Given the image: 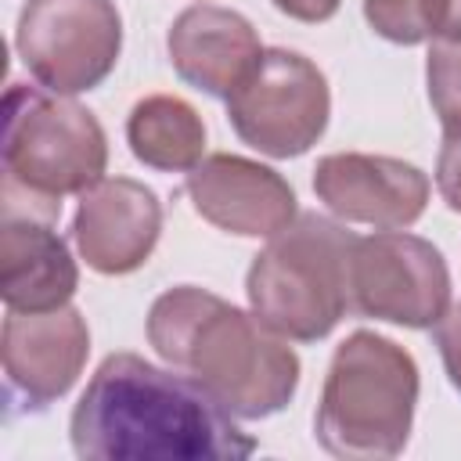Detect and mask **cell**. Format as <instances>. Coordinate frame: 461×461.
Returning a JSON list of instances; mask_svg holds the SVG:
<instances>
[{"label":"cell","mask_w":461,"mask_h":461,"mask_svg":"<svg viewBox=\"0 0 461 461\" xmlns=\"http://www.w3.org/2000/svg\"><path fill=\"white\" fill-rule=\"evenodd\" d=\"M418 389V364L403 346L353 331L331 353L313 436L335 457H396L411 439Z\"/></svg>","instance_id":"3957f363"},{"label":"cell","mask_w":461,"mask_h":461,"mask_svg":"<svg viewBox=\"0 0 461 461\" xmlns=\"http://www.w3.org/2000/svg\"><path fill=\"white\" fill-rule=\"evenodd\" d=\"M126 144L148 169L191 173L205 151V122L184 97L151 94L130 108Z\"/></svg>","instance_id":"9a60e30c"},{"label":"cell","mask_w":461,"mask_h":461,"mask_svg":"<svg viewBox=\"0 0 461 461\" xmlns=\"http://www.w3.org/2000/svg\"><path fill=\"white\" fill-rule=\"evenodd\" d=\"M162 234V202L130 176L97 180L79 194L72 238L90 270L119 277L148 263Z\"/></svg>","instance_id":"7c38bea8"},{"label":"cell","mask_w":461,"mask_h":461,"mask_svg":"<svg viewBox=\"0 0 461 461\" xmlns=\"http://www.w3.org/2000/svg\"><path fill=\"white\" fill-rule=\"evenodd\" d=\"M313 191L339 220L375 230H403L418 223L429 205V176L418 166L364 151L317 158Z\"/></svg>","instance_id":"30bf717a"},{"label":"cell","mask_w":461,"mask_h":461,"mask_svg":"<svg viewBox=\"0 0 461 461\" xmlns=\"http://www.w3.org/2000/svg\"><path fill=\"white\" fill-rule=\"evenodd\" d=\"M79 288L76 259L50 220L4 212L0 227V295L7 310L47 313L68 306Z\"/></svg>","instance_id":"5bb4252c"},{"label":"cell","mask_w":461,"mask_h":461,"mask_svg":"<svg viewBox=\"0 0 461 461\" xmlns=\"http://www.w3.org/2000/svg\"><path fill=\"white\" fill-rule=\"evenodd\" d=\"M425 83L429 101L439 122L461 115V43L454 40H432L429 61H425Z\"/></svg>","instance_id":"e0dca14e"},{"label":"cell","mask_w":461,"mask_h":461,"mask_svg":"<svg viewBox=\"0 0 461 461\" xmlns=\"http://www.w3.org/2000/svg\"><path fill=\"white\" fill-rule=\"evenodd\" d=\"M184 187L202 220L238 238H274L299 216L292 184L245 155L220 151L202 158Z\"/></svg>","instance_id":"8fae6325"},{"label":"cell","mask_w":461,"mask_h":461,"mask_svg":"<svg viewBox=\"0 0 461 461\" xmlns=\"http://www.w3.org/2000/svg\"><path fill=\"white\" fill-rule=\"evenodd\" d=\"M0 155L7 194L22 191L58 216L65 194H83L104 180L108 137L97 115L68 94L11 83L4 94Z\"/></svg>","instance_id":"5b68a950"},{"label":"cell","mask_w":461,"mask_h":461,"mask_svg":"<svg viewBox=\"0 0 461 461\" xmlns=\"http://www.w3.org/2000/svg\"><path fill=\"white\" fill-rule=\"evenodd\" d=\"M432 342L443 357V371L450 385L461 393V303H454L436 324H432Z\"/></svg>","instance_id":"d6986e66"},{"label":"cell","mask_w":461,"mask_h":461,"mask_svg":"<svg viewBox=\"0 0 461 461\" xmlns=\"http://www.w3.org/2000/svg\"><path fill=\"white\" fill-rule=\"evenodd\" d=\"M270 4L295 22H328L342 0H270Z\"/></svg>","instance_id":"ffe728a7"},{"label":"cell","mask_w":461,"mask_h":461,"mask_svg":"<svg viewBox=\"0 0 461 461\" xmlns=\"http://www.w3.org/2000/svg\"><path fill=\"white\" fill-rule=\"evenodd\" d=\"M68 436L83 461H241L256 454V439L202 382L137 353L101 360L72 411Z\"/></svg>","instance_id":"6da1fadb"},{"label":"cell","mask_w":461,"mask_h":461,"mask_svg":"<svg viewBox=\"0 0 461 461\" xmlns=\"http://www.w3.org/2000/svg\"><path fill=\"white\" fill-rule=\"evenodd\" d=\"M357 234L303 212L252 256L245 292L252 313L292 342L324 339L349 310L346 267Z\"/></svg>","instance_id":"277c9868"},{"label":"cell","mask_w":461,"mask_h":461,"mask_svg":"<svg viewBox=\"0 0 461 461\" xmlns=\"http://www.w3.org/2000/svg\"><path fill=\"white\" fill-rule=\"evenodd\" d=\"M436 191L447 209L461 212V115L443 122V144L436 158Z\"/></svg>","instance_id":"ac0fdd59"},{"label":"cell","mask_w":461,"mask_h":461,"mask_svg":"<svg viewBox=\"0 0 461 461\" xmlns=\"http://www.w3.org/2000/svg\"><path fill=\"white\" fill-rule=\"evenodd\" d=\"M148 342L245 421L285 411L299 389V357L285 335L198 285H176L151 303Z\"/></svg>","instance_id":"7a4b0ae2"},{"label":"cell","mask_w":461,"mask_h":461,"mask_svg":"<svg viewBox=\"0 0 461 461\" xmlns=\"http://www.w3.org/2000/svg\"><path fill=\"white\" fill-rule=\"evenodd\" d=\"M436 40H454L461 43V0H443V22Z\"/></svg>","instance_id":"44dd1931"},{"label":"cell","mask_w":461,"mask_h":461,"mask_svg":"<svg viewBox=\"0 0 461 461\" xmlns=\"http://www.w3.org/2000/svg\"><path fill=\"white\" fill-rule=\"evenodd\" d=\"M331 115V94L324 72L299 50H263L256 68L230 90L227 119L234 133L270 155L299 158L306 155Z\"/></svg>","instance_id":"8992f818"},{"label":"cell","mask_w":461,"mask_h":461,"mask_svg":"<svg viewBox=\"0 0 461 461\" xmlns=\"http://www.w3.org/2000/svg\"><path fill=\"white\" fill-rule=\"evenodd\" d=\"M349 310L400 328H432L450 310V270L443 252L407 230L357 238L346 267Z\"/></svg>","instance_id":"ba28073f"},{"label":"cell","mask_w":461,"mask_h":461,"mask_svg":"<svg viewBox=\"0 0 461 461\" xmlns=\"http://www.w3.org/2000/svg\"><path fill=\"white\" fill-rule=\"evenodd\" d=\"M166 47H169L173 72L187 86L223 101L256 68L263 54L252 22L216 4H198L180 11L169 25Z\"/></svg>","instance_id":"4fadbf2b"},{"label":"cell","mask_w":461,"mask_h":461,"mask_svg":"<svg viewBox=\"0 0 461 461\" xmlns=\"http://www.w3.org/2000/svg\"><path fill=\"white\" fill-rule=\"evenodd\" d=\"M4 382L7 400L25 411H43L61 400L86 367L90 331L76 306H58L47 313L7 310L4 317Z\"/></svg>","instance_id":"9c48e42d"},{"label":"cell","mask_w":461,"mask_h":461,"mask_svg":"<svg viewBox=\"0 0 461 461\" xmlns=\"http://www.w3.org/2000/svg\"><path fill=\"white\" fill-rule=\"evenodd\" d=\"M14 47L40 86L72 97L112 76L122 18L112 0H25Z\"/></svg>","instance_id":"52a82bcc"},{"label":"cell","mask_w":461,"mask_h":461,"mask_svg":"<svg viewBox=\"0 0 461 461\" xmlns=\"http://www.w3.org/2000/svg\"><path fill=\"white\" fill-rule=\"evenodd\" d=\"M367 25L389 43H425L439 36L443 0H364Z\"/></svg>","instance_id":"2e32d148"}]
</instances>
